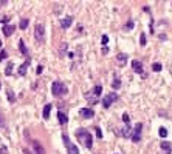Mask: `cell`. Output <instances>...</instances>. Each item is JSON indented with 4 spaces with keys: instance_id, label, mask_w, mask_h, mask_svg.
I'll return each mask as SVG.
<instances>
[{
    "instance_id": "cell-1",
    "label": "cell",
    "mask_w": 172,
    "mask_h": 154,
    "mask_svg": "<svg viewBox=\"0 0 172 154\" xmlns=\"http://www.w3.org/2000/svg\"><path fill=\"white\" fill-rule=\"evenodd\" d=\"M76 137H78L79 142H82V145L85 148H92L93 147V137H92V134H90V131L87 129H84V128H79V129H76Z\"/></svg>"
},
{
    "instance_id": "cell-2",
    "label": "cell",
    "mask_w": 172,
    "mask_h": 154,
    "mask_svg": "<svg viewBox=\"0 0 172 154\" xmlns=\"http://www.w3.org/2000/svg\"><path fill=\"white\" fill-rule=\"evenodd\" d=\"M51 94L54 97H62L64 94H67V87L61 80H56V82H53V85H51Z\"/></svg>"
},
{
    "instance_id": "cell-3",
    "label": "cell",
    "mask_w": 172,
    "mask_h": 154,
    "mask_svg": "<svg viewBox=\"0 0 172 154\" xmlns=\"http://www.w3.org/2000/svg\"><path fill=\"white\" fill-rule=\"evenodd\" d=\"M62 140H64V145L67 147V153H68V154H79L78 147H76V145H75L73 142H71L70 137H68V136H67L65 133L62 134Z\"/></svg>"
},
{
    "instance_id": "cell-4",
    "label": "cell",
    "mask_w": 172,
    "mask_h": 154,
    "mask_svg": "<svg viewBox=\"0 0 172 154\" xmlns=\"http://www.w3.org/2000/svg\"><path fill=\"white\" fill-rule=\"evenodd\" d=\"M34 35H36V40H37L39 43H44V40H45V28H44V23H36Z\"/></svg>"
},
{
    "instance_id": "cell-5",
    "label": "cell",
    "mask_w": 172,
    "mask_h": 154,
    "mask_svg": "<svg viewBox=\"0 0 172 154\" xmlns=\"http://www.w3.org/2000/svg\"><path fill=\"white\" fill-rule=\"evenodd\" d=\"M118 99V94L116 93H108L107 96H104L102 97V106L106 108V110H108V108L112 106V103Z\"/></svg>"
},
{
    "instance_id": "cell-6",
    "label": "cell",
    "mask_w": 172,
    "mask_h": 154,
    "mask_svg": "<svg viewBox=\"0 0 172 154\" xmlns=\"http://www.w3.org/2000/svg\"><path fill=\"white\" fill-rule=\"evenodd\" d=\"M141 129H143V125L141 123H137L133 128V134H132V140L135 143L140 142V139H141Z\"/></svg>"
},
{
    "instance_id": "cell-7",
    "label": "cell",
    "mask_w": 172,
    "mask_h": 154,
    "mask_svg": "<svg viewBox=\"0 0 172 154\" xmlns=\"http://www.w3.org/2000/svg\"><path fill=\"white\" fill-rule=\"evenodd\" d=\"M79 116L84 117V119H92V117L95 116V111L92 110V108H81V110H79Z\"/></svg>"
},
{
    "instance_id": "cell-8",
    "label": "cell",
    "mask_w": 172,
    "mask_h": 154,
    "mask_svg": "<svg viewBox=\"0 0 172 154\" xmlns=\"http://www.w3.org/2000/svg\"><path fill=\"white\" fill-rule=\"evenodd\" d=\"M132 68H133L135 72H138V74H143V76H144V72H143V63L140 62V60H133V62H132Z\"/></svg>"
},
{
    "instance_id": "cell-9",
    "label": "cell",
    "mask_w": 172,
    "mask_h": 154,
    "mask_svg": "<svg viewBox=\"0 0 172 154\" xmlns=\"http://www.w3.org/2000/svg\"><path fill=\"white\" fill-rule=\"evenodd\" d=\"M71 23H73V17H71V16H67L65 19H61V26L64 29H67Z\"/></svg>"
},
{
    "instance_id": "cell-10",
    "label": "cell",
    "mask_w": 172,
    "mask_h": 154,
    "mask_svg": "<svg viewBox=\"0 0 172 154\" xmlns=\"http://www.w3.org/2000/svg\"><path fill=\"white\" fill-rule=\"evenodd\" d=\"M14 31H16V26L14 25H5V26H3V34H5L6 37H10Z\"/></svg>"
},
{
    "instance_id": "cell-11",
    "label": "cell",
    "mask_w": 172,
    "mask_h": 154,
    "mask_svg": "<svg viewBox=\"0 0 172 154\" xmlns=\"http://www.w3.org/2000/svg\"><path fill=\"white\" fill-rule=\"evenodd\" d=\"M33 147H34V149H36V153H37V154H45L44 147L37 142V140H33Z\"/></svg>"
},
{
    "instance_id": "cell-12",
    "label": "cell",
    "mask_w": 172,
    "mask_h": 154,
    "mask_svg": "<svg viewBox=\"0 0 172 154\" xmlns=\"http://www.w3.org/2000/svg\"><path fill=\"white\" fill-rule=\"evenodd\" d=\"M161 149L166 154H172V145L169 142H161Z\"/></svg>"
},
{
    "instance_id": "cell-13",
    "label": "cell",
    "mask_w": 172,
    "mask_h": 154,
    "mask_svg": "<svg viewBox=\"0 0 172 154\" xmlns=\"http://www.w3.org/2000/svg\"><path fill=\"white\" fill-rule=\"evenodd\" d=\"M130 133H132V128H130L129 125H126L124 128H121V131H120V134L123 136V137H129Z\"/></svg>"
},
{
    "instance_id": "cell-14",
    "label": "cell",
    "mask_w": 172,
    "mask_h": 154,
    "mask_svg": "<svg viewBox=\"0 0 172 154\" xmlns=\"http://www.w3.org/2000/svg\"><path fill=\"white\" fill-rule=\"evenodd\" d=\"M116 60H118L120 65H123V63L127 62V54H126V52H120L118 56H116Z\"/></svg>"
},
{
    "instance_id": "cell-15",
    "label": "cell",
    "mask_w": 172,
    "mask_h": 154,
    "mask_svg": "<svg viewBox=\"0 0 172 154\" xmlns=\"http://www.w3.org/2000/svg\"><path fill=\"white\" fill-rule=\"evenodd\" d=\"M67 49H68V43H62L61 45V48H59V57H65V52H67Z\"/></svg>"
},
{
    "instance_id": "cell-16",
    "label": "cell",
    "mask_w": 172,
    "mask_h": 154,
    "mask_svg": "<svg viewBox=\"0 0 172 154\" xmlns=\"http://www.w3.org/2000/svg\"><path fill=\"white\" fill-rule=\"evenodd\" d=\"M57 117H59V123H62V125L68 122V117H67V114H64L62 111H59V112H57Z\"/></svg>"
},
{
    "instance_id": "cell-17",
    "label": "cell",
    "mask_w": 172,
    "mask_h": 154,
    "mask_svg": "<svg viewBox=\"0 0 172 154\" xmlns=\"http://www.w3.org/2000/svg\"><path fill=\"white\" fill-rule=\"evenodd\" d=\"M28 65H30V60L20 65V68H19V74H20V76H25V74H26V68H28Z\"/></svg>"
},
{
    "instance_id": "cell-18",
    "label": "cell",
    "mask_w": 172,
    "mask_h": 154,
    "mask_svg": "<svg viewBox=\"0 0 172 154\" xmlns=\"http://www.w3.org/2000/svg\"><path fill=\"white\" fill-rule=\"evenodd\" d=\"M51 103H47V105H45V108H44V119H48L50 117V111H51Z\"/></svg>"
},
{
    "instance_id": "cell-19",
    "label": "cell",
    "mask_w": 172,
    "mask_h": 154,
    "mask_svg": "<svg viewBox=\"0 0 172 154\" xmlns=\"http://www.w3.org/2000/svg\"><path fill=\"white\" fill-rule=\"evenodd\" d=\"M112 88H113V89H120V88H121V80H120V77H115V79H113Z\"/></svg>"
},
{
    "instance_id": "cell-20",
    "label": "cell",
    "mask_w": 172,
    "mask_h": 154,
    "mask_svg": "<svg viewBox=\"0 0 172 154\" xmlns=\"http://www.w3.org/2000/svg\"><path fill=\"white\" fill-rule=\"evenodd\" d=\"M19 48H20V51H22V54L23 56H28V49H26V46H25V43H23V40H19Z\"/></svg>"
},
{
    "instance_id": "cell-21",
    "label": "cell",
    "mask_w": 172,
    "mask_h": 154,
    "mask_svg": "<svg viewBox=\"0 0 172 154\" xmlns=\"http://www.w3.org/2000/svg\"><path fill=\"white\" fill-rule=\"evenodd\" d=\"M101 93H102V87H101V85H96V87L93 88V91H92V94H93L95 97L101 96Z\"/></svg>"
},
{
    "instance_id": "cell-22",
    "label": "cell",
    "mask_w": 172,
    "mask_h": 154,
    "mask_svg": "<svg viewBox=\"0 0 172 154\" xmlns=\"http://www.w3.org/2000/svg\"><path fill=\"white\" fill-rule=\"evenodd\" d=\"M28 23H30V20H28V19H22V20H20V23H19V28H20V29H26Z\"/></svg>"
},
{
    "instance_id": "cell-23",
    "label": "cell",
    "mask_w": 172,
    "mask_h": 154,
    "mask_svg": "<svg viewBox=\"0 0 172 154\" xmlns=\"http://www.w3.org/2000/svg\"><path fill=\"white\" fill-rule=\"evenodd\" d=\"M161 68H163V66H161V63H158V62H157V63H153V65H152V71L160 72V71H161Z\"/></svg>"
},
{
    "instance_id": "cell-24",
    "label": "cell",
    "mask_w": 172,
    "mask_h": 154,
    "mask_svg": "<svg viewBox=\"0 0 172 154\" xmlns=\"http://www.w3.org/2000/svg\"><path fill=\"white\" fill-rule=\"evenodd\" d=\"M6 94H8V100H10L11 103H12V102L16 100V99H14V93H12L11 89H8V91H6Z\"/></svg>"
},
{
    "instance_id": "cell-25",
    "label": "cell",
    "mask_w": 172,
    "mask_h": 154,
    "mask_svg": "<svg viewBox=\"0 0 172 154\" xmlns=\"http://www.w3.org/2000/svg\"><path fill=\"white\" fill-rule=\"evenodd\" d=\"M140 45H141V46H146V35H144L143 33H141V35H140Z\"/></svg>"
},
{
    "instance_id": "cell-26",
    "label": "cell",
    "mask_w": 172,
    "mask_h": 154,
    "mask_svg": "<svg viewBox=\"0 0 172 154\" xmlns=\"http://www.w3.org/2000/svg\"><path fill=\"white\" fill-rule=\"evenodd\" d=\"M11 72H12V63H8V66H6V71H5V74H6V76H11Z\"/></svg>"
},
{
    "instance_id": "cell-27",
    "label": "cell",
    "mask_w": 172,
    "mask_h": 154,
    "mask_svg": "<svg viewBox=\"0 0 172 154\" xmlns=\"http://www.w3.org/2000/svg\"><path fill=\"white\" fill-rule=\"evenodd\" d=\"M123 120H124V123H126V125H129V122H130V116L127 114V112H124V114H123Z\"/></svg>"
},
{
    "instance_id": "cell-28",
    "label": "cell",
    "mask_w": 172,
    "mask_h": 154,
    "mask_svg": "<svg viewBox=\"0 0 172 154\" xmlns=\"http://www.w3.org/2000/svg\"><path fill=\"white\" fill-rule=\"evenodd\" d=\"M158 134H160L161 137H166V136H167V129H166V128H160V131H158Z\"/></svg>"
},
{
    "instance_id": "cell-29",
    "label": "cell",
    "mask_w": 172,
    "mask_h": 154,
    "mask_svg": "<svg viewBox=\"0 0 172 154\" xmlns=\"http://www.w3.org/2000/svg\"><path fill=\"white\" fill-rule=\"evenodd\" d=\"M107 42H108V35H106V34H104V35H102V39H101V43L104 45V46H106V45H107Z\"/></svg>"
},
{
    "instance_id": "cell-30",
    "label": "cell",
    "mask_w": 172,
    "mask_h": 154,
    "mask_svg": "<svg viewBox=\"0 0 172 154\" xmlns=\"http://www.w3.org/2000/svg\"><path fill=\"white\" fill-rule=\"evenodd\" d=\"M3 59H6V51H5V49L0 51V60H3Z\"/></svg>"
},
{
    "instance_id": "cell-31",
    "label": "cell",
    "mask_w": 172,
    "mask_h": 154,
    "mask_svg": "<svg viewBox=\"0 0 172 154\" xmlns=\"http://www.w3.org/2000/svg\"><path fill=\"white\" fill-rule=\"evenodd\" d=\"M132 28H133V22L130 20L129 23H126V29H132Z\"/></svg>"
},
{
    "instance_id": "cell-32",
    "label": "cell",
    "mask_w": 172,
    "mask_h": 154,
    "mask_svg": "<svg viewBox=\"0 0 172 154\" xmlns=\"http://www.w3.org/2000/svg\"><path fill=\"white\" fill-rule=\"evenodd\" d=\"M0 154H8V148L6 147H2V148H0Z\"/></svg>"
},
{
    "instance_id": "cell-33",
    "label": "cell",
    "mask_w": 172,
    "mask_h": 154,
    "mask_svg": "<svg viewBox=\"0 0 172 154\" xmlns=\"http://www.w3.org/2000/svg\"><path fill=\"white\" fill-rule=\"evenodd\" d=\"M42 71H44V66H42V65H39V66H37V70H36V72H37V74H42Z\"/></svg>"
},
{
    "instance_id": "cell-34",
    "label": "cell",
    "mask_w": 172,
    "mask_h": 154,
    "mask_svg": "<svg viewBox=\"0 0 172 154\" xmlns=\"http://www.w3.org/2000/svg\"><path fill=\"white\" fill-rule=\"evenodd\" d=\"M95 129H96V136H98V137H99V139H102V133H101V129H99V128H95Z\"/></svg>"
},
{
    "instance_id": "cell-35",
    "label": "cell",
    "mask_w": 172,
    "mask_h": 154,
    "mask_svg": "<svg viewBox=\"0 0 172 154\" xmlns=\"http://www.w3.org/2000/svg\"><path fill=\"white\" fill-rule=\"evenodd\" d=\"M8 20H10V19H8V17H3V19H0V22H3V23H6Z\"/></svg>"
},
{
    "instance_id": "cell-36",
    "label": "cell",
    "mask_w": 172,
    "mask_h": 154,
    "mask_svg": "<svg viewBox=\"0 0 172 154\" xmlns=\"http://www.w3.org/2000/svg\"><path fill=\"white\" fill-rule=\"evenodd\" d=\"M102 52H104V54H107V52H108V48H107V46H104V48H102Z\"/></svg>"
},
{
    "instance_id": "cell-37",
    "label": "cell",
    "mask_w": 172,
    "mask_h": 154,
    "mask_svg": "<svg viewBox=\"0 0 172 154\" xmlns=\"http://www.w3.org/2000/svg\"><path fill=\"white\" fill-rule=\"evenodd\" d=\"M23 153H25V154H33V153H31V151H30V149H25V151H23Z\"/></svg>"
},
{
    "instance_id": "cell-38",
    "label": "cell",
    "mask_w": 172,
    "mask_h": 154,
    "mask_svg": "<svg viewBox=\"0 0 172 154\" xmlns=\"http://www.w3.org/2000/svg\"><path fill=\"white\" fill-rule=\"evenodd\" d=\"M0 48H2V40H0Z\"/></svg>"
}]
</instances>
